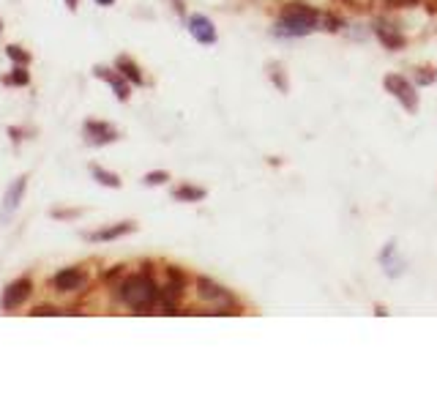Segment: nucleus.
<instances>
[{
    "instance_id": "f03ea898",
    "label": "nucleus",
    "mask_w": 437,
    "mask_h": 410,
    "mask_svg": "<svg viewBox=\"0 0 437 410\" xmlns=\"http://www.w3.org/2000/svg\"><path fill=\"white\" fill-rule=\"evenodd\" d=\"M121 298H123L126 307L145 312L161 298V290L148 274H137V277H129L126 282L121 284Z\"/></svg>"
},
{
    "instance_id": "aec40b11",
    "label": "nucleus",
    "mask_w": 437,
    "mask_h": 410,
    "mask_svg": "<svg viewBox=\"0 0 437 410\" xmlns=\"http://www.w3.org/2000/svg\"><path fill=\"white\" fill-rule=\"evenodd\" d=\"M14 82H22V85H25V82H27V74H25V72H17V74H14Z\"/></svg>"
},
{
    "instance_id": "20e7f679",
    "label": "nucleus",
    "mask_w": 437,
    "mask_h": 410,
    "mask_svg": "<svg viewBox=\"0 0 437 410\" xmlns=\"http://www.w3.org/2000/svg\"><path fill=\"white\" fill-rule=\"evenodd\" d=\"M197 287H200V298H206V301H210V304H216V307H219L216 315H224V307H232V296L224 290V287L213 284L210 279H200Z\"/></svg>"
},
{
    "instance_id": "f257e3e1",
    "label": "nucleus",
    "mask_w": 437,
    "mask_h": 410,
    "mask_svg": "<svg viewBox=\"0 0 437 410\" xmlns=\"http://www.w3.org/2000/svg\"><path fill=\"white\" fill-rule=\"evenodd\" d=\"M320 14L307 6V3H287L282 8V17L276 22V33L279 36H309L317 27Z\"/></svg>"
},
{
    "instance_id": "2eb2a0df",
    "label": "nucleus",
    "mask_w": 437,
    "mask_h": 410,
    "mask_svg": "<svg viewBox=\"0 0 437 410\" xmlns=\"http://www.w3.org/2000/svg\"><path fill=\"white\" fill-rule=\"evenodd\" d=\"M93 176H96L99 183H104V186H112V189H118V186H121V178H118V176H112V173H104L102 167H93Z\"/></svg>"
},
{
    "instance_id": "5701e85b",
    "label": "nucleus",
    "mask_w": 437,
    "mask_h": 410,
    "mask_svg": "<svg viewBox=\"0 0 437 410\" xmlns=\"http://www.w3.org/2000/svg\"><path fill=\"white\" fill-rule=\"evenodd\" d=\"M96 3H99V6H112L115 0H96Z\"/></svg>"
},
{
    "instance_id": "dca6fc26",
    "label": "nucleus",
    "mask_w": 437,
    "mask_h": 410,
    "mask_svg": "<svg viewBox=\"0 0 437 410\" xmlns=\"http://www.w3.org/2000/svg\"><path fill=\"white\" fill-rule=\"evenodd\" d=\"M415 82H418V85H432V82H435V69H418Z\"/></svg>"
},
{
    "instance_id": "4be33fe9",
    "label": "nucleus",
    "mask_w": 437,
    "mask_h": 410,
    "mask_svg": "<svg viewBox=\"0 0 437 410\" xmlns=\"http://www.w3.org/2000/svg\"><path fill=\"white\" fill-rule=\"evenodd\" d=\"M66 6H69V8L74 11V8H77V0H66Z\"/></svg>"
},
{
    "instance_id": "9b49d317",
    "label": "nucleus",
    "mask_w": 437,
    "mask_h": 410,
    "mask_svg": "<svg viewBox=\"0 0 437 410\" xmlns=\"http://www.w3.org/2000/svg\"><path fill=\"white\" fill-rule=\"evenodd\" d=\"M131 230H134V225H131V222H123V225H115V227L93 232L90 238H93V241H112V238H121V235H126V232H131Z\"/></svg>"
},
{
    "instance_id": "0eeeda50",
    "label": "nucleus",
    "mask_w": 437,
    "mask_h": 410,
    "mask_svg": "<svg viewBox=\"0 0 437 410\" xmlns=\"http://www.w3.org/2000/svg\"><path fill=\"white\" fill-rule=\"evenodd\" d=\"M189 30H191V36L200 41V44H213L216 41V27L213 22L203 17V14H194L191 20H189Z\"/></svg>"
},
{
    "instance_id": "6ab92c4d",
    "label": "nucleus",
    "mask_w": 437,
    "mask_h": 410,
    "mask_svg": "<svg viewBox=\"0 0 437 410\" xmlns=\"http://www.w3.org/2000/svg\"><path fill=\"white\" fill-rule=\"evenodd\" d=\"M8 55L14 58V60H22V63H27V55L20 47H8Z\"/></svg>"
},
{
    "instance_id": "4468645a",
    "label": "nucleus",
    "mask_w": 437,
    "mask_h": 410,
    "mask_svg": "<svg viewBox=\"0 0 437 410\" xmlns=\"http://www.w3.org/2000/svg\"><path fill=\"white\" fill-rule=\"evenodd\" d=\"M118 69L123 72V77H126V79L137 82V85H142V74H140V69L131 63L129 58H118Z\"/></svg>"
},
{
    "instance_id": "412c9836",
    "label": "nucleus",
    "mask_w": 437,
    "mask_h": 410,
    "mask_svg": "<svg viewBox=\"0 0 437 410\" xmlns=\"http://www.w3.org/2000/svg\"><path fill=\"white\" fill-rule=\"evenodd\" d=\"M391 6H408V3H415V0H388Z\"/></svg>"
},
{
    "instance_id": "9d476101",
    "label": "nucleus",
    "mask_w": 437,
    "mask_h": 410,
    "mask_svg": "<svg viewBox=\"0 0 437 410\" xmlns=\"http://www.w3.org/2000/svg\"><path fill=\"white\" fill-rule=\"evenodd\" d=\"M96 74H99L102 79H107V82L115 88V93H118V99H121V102H126V99H129V85L118 77V74H112V72H107V69H96Z\"/></svg>"
},
{
    "instance_id": "f8f14e48",
    "label": "nucleus",
    "mask_w": 437,
    "mask_h": 410,
    "mask_svg": "<svg viewBox=\"0 0 437 410\" xmlns=\"http://www.w3.org/2000/svg\"><path fill=\"white\" fill-rule=\"evenodd\" d=\"M22 194H25V178H20L11 189H8V194H6V213H11V211L20 205Z\"/></svg>"
},
{
    "instance_id": "1a4fd4ad",
    "label": "nucleus",
    "mask_w": 437,
    "mask_h": 410,
    "mask_svg": "<svg viewBox=\"0 0 437 410\" xmlns=\"http://www.w3.org/2000/svg\"><path fill=\"white\" fill-rule=\"evenodd\" d=\"M375 33H377V39L391 47V50H399V47H405V39L396 33V30H391L388 25H375Z\"/></svg>"
},
{
    "instance_id": "ddd939ff",
    "label": "nucleus",
    "mask_w": 437,
    "mask_h": 410,
    "mask_svg": "<svg viewBox=\"0 0 437 410\" xmlns=\"http://www.w3.org/2000/svg\"><path fill=\"white\" fill-rule=\"evenodd\" d=\"M173 197L175 200H189V203H197V200H203L206 197V189H194V186H180L173 192Z\"/></svg>"
},
{
    "instance_id": "423d86ee",
    "label": "nucleus",
    "mask_w": 437,
    "mask_h": 410,
    "mask_svg": "<svg viewBox=\"0 0 437 410\" xmlns=\"http://www.w3.org/2000/svg\"><path fill=\"white\" fill-rule=\"evenodd\" d=\"M52 282H55V290H60V293H74V290H82L88 279H85V274L77 271V268H66Z\"/></svg>"
},
{
    "instance_id": "7ed1b4c3",
    "label": "nucleus",
    "mask_w": 437,
    "mask_h": 410,
    "mask_svg": "<svg viewBox=\"0 0 437 410\" xmlns=\"http://www.w3.org/2000/svg\"><path fill=\"white\" fill-rule=\"evenodd\" d=\"M386 88L399 99V102H402V107H405L408 112H415V110H418V93H415V88H412L405 77H399V74H388Z\"/></svg>"
},
{
    "instance_id": "39448f33",
    "label": "nucleus",
    "mask_w": 437,
    "mask_h": 410,
    "mask_svg": "<svg viewBox=\"0 0 437 410\" xmlns=\"http://www.w3.org/2000/svg\"><path fill=\"white\" fill-rule=\"evenodd\" d=\"M30 290H33L30 279H17L14 284H8V290L3 293V309H6V312H14V309H20V307H22V301H27Z\"/></svg>"
},
{
    "instance_id": "f3484780",
    "label": "nucleus",
    "mask_w": 437,
    "mask_h": 410,
    "mask_svg": "<svg viewBox=\"0 0 437 410\" xmlns=\"http://www.w3.org/2000/svg\"><path fill=\"white\" fill-rule=\"evenodd\" d=\"M30 315H33V317H44V315L52 317V315H63V312H60V309H55V307H36Z\"/></svg>"
},
{
    "instance_id": "6e6552de",
    "label": "nucleus",
    "mask_w": 437,
    "mask_h": 410,
    "mask_svg": "<svg viewBox=\"0 0 437 410\" xmlns=\"http://www.w3.org/2000/svg\"><path fill=\"white\" fill-rule=\"evenodd\" d=\"M85 134H88V137H90V143H96V145H104V143H112V140H118L115 128H109L107 124H96V121L85 124Z\"/></svg>"
},
{
    "instance_id": "a211bd4d",
    "label": "nucleus",
    "mask_w": 437,
    "mask_h": 410,
    "mask_svg": "<svg viewBox=\"0 0 437 410\" xmlns=\"http://www.w3.org/2000/svg\"><path fill=\"white\" fill-rule=\"evenodd\" d=\"M167 178H170L167 173H148V176H145V183H148V186H156V183H164Z\"/></svg>"
}]
</instances>
